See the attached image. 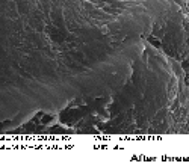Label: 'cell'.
<instances>
[{
	"label": "cell",
	"mask_w": 189,
	"mask_h": 166,
	"mask_svg": "<svg viewBox=\"0 0 189 166\" xmlns=\"http://www.w3.org/2000/svg\"><path fill=\"white\" fill-rule=\"evenodd\" d=\"M183 29H184V32H186V35H189V18L184 15V18H183Z\"/></svg>",
	"instance_id": "obj_1"
},
{
	"label": "cell",
	"mask_w": 189,
	"mask_h": 166,
	"mask_svg": "<svg viewBox=\"0 0 189 166\" xmlns=\"http://www.w3.org/2000/svg\"><path fill=\"white\" fill-rule=\"evenodd\" d=\"M50 119H52V116H44L41 122H43V124H49V122H50Z\"/></svg>",
	"instance_id": "obj_3"
},
{
	"label": "cell",
	"mask_w": 189,
	"mask_h": 166,
	"mask_svg": "<svg viewBox=\"0 0 189 166\" xmlns=\"http://www.w3.org/2000/svg\"><path fill=\"white\" fill-rule=\"evenodd\" d=\"M181 68H183V71H184V73H186V71H189V59H187V58L181 61Z\"/></svg>",
	"instance_id": "obj_2"
},
{
	"label": "cell",
	"mask_w": 189,
	"mask_h": 166,
	"mask_svg": "<svg viewBox=\"0 0 189 166\" xmlns=\"http://www.w3.org/2000/svg\"><path fill=\"white\" fill-rule=\"evenodd\" d=\"M186 17H187V18H189V12H187V14H186Z\"/></svg>",
	"instance_id": "obj_5"
},
{
	"label": "cell",
	"mask_w": 189,
	"mask_h": 166,
	"mask_svg": "<svg viewBox=\"0 0 189 166\" xmlns=\"http://www.w3.org/2000/svg\"><path fill=\"white\" fill-rule=\"evenodd\" d=\"M148 39H150V41H151V42H153L154 45H157V47L160 45V42H159V41H156V39H153V38H148Z\"/></svg>",
	"instance_id": "obj_4"
}]
</instances>
